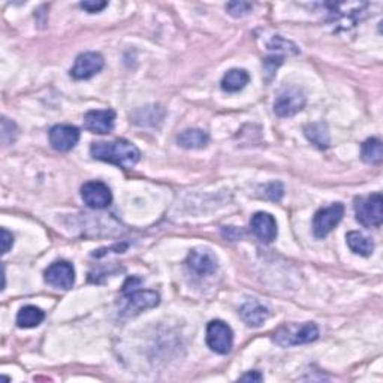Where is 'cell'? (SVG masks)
I'll return each instance as SVG.
<instances>
[{
	"label": "cell",
	"instance_id": "1",
	"mask_svg": "<svg viewBox=\"0 0 383 383\" xmlns=\"http://www.w3.org/2000/svg\"><path fill=\"white\" fill-rule=\"evenodd\" d=\"M90 153L96 161L108 162L120 168H132L141 159L140 150L126 140L95 142L90 147Z\"/></svg>",
	"mask_w": 383,
	"mask_h": 383
},
{
	"label": "cell",
	"instance_id": "2",
	"mask_svg": "<svg viewBox=\"0 0 383 383\" xmlns=\"http://www.w3.org/2000/svg\"><path fill=\"white\" fill-rule=\"evenodd\" d=\"M319 330L313 322H306L302 325L289 323L281 326L274 334V342L281 347H290L298 344H307L318 340Z\"/></svg>",
	"mask_w": 383,
	"mask_h": 383
},
{
	"label": "cell",
	"instance_id": "3",
	"mask_svg": "<svg viewBox=\"0 0 383 383\" xmlns=\"http://www.w3.org/2000/svg\"><path fill=\"white\" fill-rule=\"evenodd\" d=\"M358 222L364 227H380L383 222V199L380 194H373L355 201Z\"/></svg>",
	"mask_w": 383,
	"mask_h": 383
},
{
	"label": "cell",
	"instance_id": "4",
	"mask_svg": "<svg viewBox=\"0 0 383 383\" xmlns=\"http://www.w3.org/2000/svg\"><path fill=\"white\" fill-rule=\"evenodd\" d=\"M306 107V95L295 86H289L280 90L274 102V112L278 117H292Z\"/></svg>",
	"mask_w": 383,
	"mask_h": 383
},
{
	"label": "cell",
	"instance_id": "5",
	"mask_svg": "<svg viewBox=\"0 0 383 383\" xmlns=\"http://www.w3.org/2000/svg\"><path fill=\"white\" fill-rule=\"evenodd\" d=\"M344 216V206L340 202L321 208L313 217V234L316 238H325L337 224L342 222Z\"/></svg>",
	"mask_w": 383,
	"mask_h": 383
},
{
	"label": "cell",
	"instance_id": "6",
	"mask_svg": "<svg viewBox=\"0 0 383 383\" xmlns=\"http://www.w3.org/2000/svg\"><path fill=\"white\" fill-rule=\"evenodd\" d=\"M207 344L213 352L227 355L234 344V332L228 323L222 321H211L207 326Z\"/></svg>",
	"mask_w": 383,
	"mask_h": 383
},
{
	"label": "cell",
	"instance_id": "7",
	"mask_svg": "<svg viewBox=\"0 0 383 383\" xmlns=\"http://www.w3.org/2000/svg\"><path fill=\"white\" fill-rule=\"evenodd\" d=\"M126 300L121 307L123 316H137L144 310L156 307L161 301V297L154 290H132L125 292Z\"/></svg>",
	"mask_w": 383,
	"mask_h": 383
},
{
	"label": "cell",
	"instance_id": "8",
	"mask_svg": "<svg viewBox=\"0 0 383 383\" xmlns=\"http://www.w3.org/2000/svg\"><path fill=\"white\" fill-rule=\"evenodd\" d=\"M104 63V58L99 53H83L76 58L71 69V76L75 80H88L102 71Z\"/></svg>",
	"mask_w": 383,
	"mask_h": 383
},
{
	"label": "cell",
	"instance_id": "9",
	"mask_svg": "<svg viewBox=\"0 0 383 383\" xmlns=\"http://www.w3.org/2000/svg\"><path fill=\"white\" fill-rule=\"evenodd\" d=\"M45 281L48 285L59 288V289H71L75 283V269L74 267L66 262L59 261L51 264L47 269H45Z\"/></svg>",
	"mask_w": 383,
	"mask_h": 383
},
{
	"label": "cell",
	"instance_id": "10",
	"mask_svg": "<svg viewBox=\"0 0 383 383\" xmlns=\"http://www.w3.org/2000/svg\"><path fill=\"white\" fill-rule=\"evenodd\" d=\"M81 198L90 208H107L112 202V194L102 182H88L81 187Z\"/></svg>",
	"mask_w": 383,
	"mask_h": 383
},
{
	"label": "cell",
	"instance_id": "11",
	"mask_svg": "<svg viewBox=\"0 0 383 383\" xmlns=\"http://www.w3.org/2000/svg\"><path fill=\"white\" fill-rule=\"evenodd\" d=\"M80 141V130L69 125H58L50 130V144L60 153L71 152Z\"/></svg>",
	"mask_w": 383,
	"mask_h": 383
},
{
	"label": "cell",
	"instance_id": "12",
	"mask_svg": "<svg viewBox=\"0 0 383 383\" xmlns=\"http://www.w3.org/2000/svg\"><path fill=\"white\" fill-rule=\"evenodd\" d=\"M116 112L112 109H93L84 116V128L92 133L107 135L114 129Z\"/></svg>",
	"mask_w": 383,
	"mask_h": 383
},
{
	"label": "cell",
	"instance_id": "13",
	"mask_svg": "<svg viewBox=\"0 0 383 383\" xmlns=\"http://www.w3.org/2000/svg\"><path fill=\"white\" fill-rule=\"evenodd\" d=\"M253 235L262 243H273L277 236V223L269 213L259 211L250 220Z\"/></svg>",
	"mask_w": 383,
	"mask_h": 383
},
{
	"label": "cell",
	"instance_id": "14",
	"mask_svg": "<svg viewBox=\"0 0 383 383\" xmlns=\"http://www.w3.org/2000/svg\"><path fill=\"white\" fill-rule=\"evenodd\" d=\"M187 265L198 276H210L217 269V259L207 249H195L187 257Z\"/></svg>",
	"mask_w": 383,
	"mask_h": 383
},
{
	"label": "cell",
	"instance_id": "15",
	"mask_svg": "<svg viewBox=\"0 0 383 383\" xmlns=\"http://www.w3.org/2000/svg\"><path fill=\"white\" fill-rule=\"evenodd\" d=\"M240 316L246 325L257 328V326H261L269 318V310L259 301L252 300L241 307Z\"/></svg>",
	"mask_w": 383,
	"mask_h": 383
},
{
	"label": "cell",
	"instance_id": "16",
	"mask_svg": "<svg viewBox=\"0 0 383 383\" xmlns=\"http://www.w3.org/2000/svg\"><path fill=\"white\" fill-rule=\"evenodd\" d=\"M208 141H210L208 133L202 129H186L180 133L177 138L180 147L187 149V150L204 149L208 144Z\"/></svg>",
	"mask_w": 383,
	"mask_h": 383
},
{
	"label": "cell",
	"instance_id": "17",
	"mask_svg": "<svg viewBox=\"0 0 383 383\" xmlns=\"http://www.w3.org/2000/svg\"><path fill=\"white\" fill-rule=\"evenodd\" d=\"M250 81V75L244 69H231L222 78V88L228 93H235L243 90Z\"/></svg>",
	"mask_w": 383,
	"mask_h": 383
},
{
	"label": "cell",
	"instance_id": "18",
	"mask_svg": "<svg viewBox=\"0 0 383 383\" xmlns=\"http://www.w3.org/2000/svg\"><path fill=\"white\" fill-rule=\"evenodd\" d=\"M45 319V313L36 306L22 307L17 314V325L20 328H36Z\"/></svg>",
	"mask_w": 383,
	"mask_h": 383
},
{
	"label": "cell",
	"instance_id": "19",
	"mask_svg": "<svg viewBox=\"0 0 383 383\" xmlns=\"http://www.w3.org/2000/svg\"><path fill=\"white\" fill-rule=\"evenodd\" d=\"M304 133H306L307 140L316 145L319 149H328L330 145V133L328 128L323 123H311L304 128Z\"/></svg>",
	"mask_w": 383,
	"mask_h": 383
},
{
	"label": "cell",
	"instance_id": "20",
	"mask_svg": "<svg viewBox=\"0 0 383 383\" xmlns=\"http://www.w3.org/2000/svg\"><path fill=\"white\" fill-rule=\"evenodd\" d=\"M347 246L354 253L361 255V256H370L375 250V244L370 238H367L365 235L359 234V232H349L347 236Z\"/></svg>",
	"mask_w": 383,
	"mask_h": 383
},
{
	"label": "cell",
	"instance_id": "21",
	"mask_svg": "<svg viewBox=\"0 0 383 383\" xmlns=\"http://www.w3.org/2000/svg\"><path fill=\"white\" fill-rule=\"evenodd\" d=\"M363 161L370 165H379L383 161V147L382 141L377 138H368L361 149Z\"/></svg>",
	"mask_w": 383,
	"mask_h": 383
},
{
	"label": "cell",
	"instance_id": "22",
	"mask_svg": "<svg viewBox=\"0 0 383 383\" xmlns=\"http://www.w3.org/2000/svg\"><path fill=\"white\" fill-rule=\"evenodd\" d=\"M163 119V109L161 107H145L133 114V121L141 126H153Z\"/></svg>",
	"mask_w": 383,
	"mask_h": 383
},
{
	"label": "cell",
	"instance_id": "23",
	"mask_svg": "<svg viewBox=\"0 0 383 383\" xmlns=\"http://www.w3.org/2000/svg\"><path fill=\"white\" fill-rule=\"evenodd\" d=\"M268 48L271 50V51H276V53H283V54H298L300 50L297 45L294 42H290V41H286L283 39L281 36H274L271 39V42L268 43Z\"/></svg>",
	"mask_w": 383,
	"mask_h": 383
},
{
	"label": "cell",
	"instance_id": "24",
	"mask_svg": "<svg viewBox=\"0 0 383 383\" xmlns=\"http://www.w3.org/2000/svg\"><path fill=\"white\" fill-rule=\"evenodd\" d=\"M227 9L228 13L232 15V17H244L250 13L252 9V5L247 4V2H231L227 5Z\"/></svg>",
	"mask_w": 383,
	"mask_h": 383
},
{
	"label": "cell",
	"instance_id": "25",
	"mask_svg": "<svg viewBox=\"0 0 383 383\" xmlns=\"http://www.w3.org/2000/svg\"><path fill=\"white\" fill-rule=\"evenodd\" d=\"M265 195L271 201H280L283 196V186H281V183H271L267 187Z\"/></svg>",
	"mask_w": 383,
	"mask_h": 383
},
{
	"label": "cell",
	"instance_id": "26",
	"mask_svg": "<svg viewBox=\"0 0 383 383\" xmlns=\"http://www.w3.org/2000/svg\"><path fill=\"white\" fill-rule=\"evenodd\" d=\"M108 6V2H92V0H87V2H81V8L90 14L100 13L104 8Z\"/></svg>",
	"mask_w": 383,
	"mask_h": 383
},
{
	"label": "cell",
	"instance_id": "27",
	"mask_svg": "<svg viewBox=\"0 0 383 383\" xmlns=\"http://www.w3.org/2000/svg\"><path fill=\"white\" fill-rule=\"evenodd\" d=\"M14 244V236L9 231L2 228V253L6 255L9 252L11 247Z\"/></svg>",
	"mask_w": 383,
	"mask_h": 383
},
{
	"label": "cell",
	"instance_id": "28",
	"mask_svg": "<svg viewBox=\"0 0 383 383\" xmlns=\"http://www.w3.org/2000/svg\"><path fill=\"white\" fill-rule=\"evenodd\" d=\"M262 375L259 371H252V373H247L240 377L241 382H262Z\"/></svg>",
	"mask_w": 383,
	"mask_h": 383
}]
</instances>
